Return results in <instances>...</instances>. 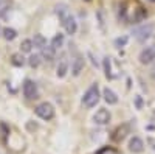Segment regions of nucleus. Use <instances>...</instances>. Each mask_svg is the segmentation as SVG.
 <instances>
[{
    "label": "nucleus",
    "instance_id": "nucleus-1",
    "mask_svg": "<svg viewBox=\"0 0 155 154\" xmlns=\"http://www.w3.org/2000/svg\"><path fill=\"white\" fill-rule=\"evenodd\" d=\"M56 14L59 16V19L62 22V27L67 31V34H74L76 30H78V23H76L74 17L68 12L67 6L65 5H58L56 6Z\"/></svg>",
    "mask_w": 155,
    "mask_h": 154
},
{
    "label": "nucleus",
    "instance_id": "nucleus-2",
    "mask_svg": "<svg viewBox=\"0 0 155 154\" xmlns=\"http://www.w3.org/2000/svg\"><path fill=\"white\" fill-rule=\"evenodd\" d=\"M99 97H101V95H99V87H98L96 83H93L92 86L87 89V92H85L84 97H82V106L87 108V109L96 106V103L99 101Z\"/></svg>",
    "mask_w": 155,
    "mask_h": 154
},
{
    "label": "nucleus",
    "instance_id": "nucleus-3",
    "mask_svg": "<svg viewBox=\"0 0 155 154\" xmlns=\"http://www.w3.org/2000/svg\"><path fill=\"white\" fill-rule=\"evenodd\" d=\"M34 112H36L37 117H41L42 120H47V121L54 117V108H53V104H50V103H47V101L37 104Z\"/></svg>",
    "mask_w": 155,
    "mask_h": 154
},
{
    "label": "nucleus",
    "instance_id": "nucleus-4",
    "mask_svg": "<svg viewBox=\"0 0 155 154\" xmlns=\"http://www.w3.org/2000/svg\"><path fill=\"white\" fill-rule=\"evenodd\" d=\"M22 91H23V95H25V98H27V100H36V98H39L37 84L33 80H25Z\"/></svg>",
    "mask_w": 155,
    "mask_h": 154
},
{
    "label": "nucleus",
    "instance_id": "nucleus-5",
    "mask_svg": "<svg viewBox=\"0 0 155 154\" xmlns=\"http://www.w3.org/2000/svg\"><path fill=\"white\" fill-rule=\"evenodd\" d=\"M130 134V125L129 123H123L120 125L112 134V140L113 142H123V140Z\"/></svg>",
    "mask_w": 155,
    "mask_h": 154
},
{
    "label": "nucleus",
    "instance_id": "nucleus-6",
    "mask_svg": "<svg viewBox=\"0 0 155 154\" xmlns=\"http://www.w3.org/2000/svg\"><path fill=\"white\" fill-rule=\"evenodd\" d=\"M138 59H140L141 64H150L155 59V44L147 45V47H144L143 50H141Z\"/></svg>",
    "mask_w": 155,
    "mask_h": 154
},
{
    "label": "nucleus",
    "instance_id": "nucleus-7",
    "mask_svg": "<svg viewBox=\"0 0 155 154\" xmlns=\"http://www.w3.org/2000/svg\"><path fill=\"white\" fill-rule=\"evenodd\" d=\"M110 118H112V115H110V112H109L106 108L98 109V111H96V114L93 115V121H95L96 125H101V126L107 125V123L110 121Z\"/></svg>",
    "mask_w": 155,
    "mask_h": 154
},
{
    "label": "nucleus",
    "instance_id": "nucleus-8",
    "mask_svg": "<svg viewBox=\"0 0 155 154\" xmlns=\"http://www.w3.org/2000/svg\"><path fill=\"white\" fill-rule=\"evenodd\" d=\"M129 151L134 152V154H140L144 151V142L141 140L140 137H132L130 142H129Z\"/></svg>",
    "mask_w": 155,
    "mask_h": 154
},
{
    "label": "nucleus",
    "instance_id": "nucleus-9",
    "mask_svg": "<svg viewBox=\"0 0 155 154\" xmlns=\"http://www.w3.org/2000/svg\"><path fill=\"white\" fill-rule=\"evenodd\" d=\"M84 66H85V59L81 55H78L73 59V64H71V73H73V76H79L81 72L84 70Z\"/></svg>",
    "mask_w": 155,
    "mask_h": 154
},
{
    "label": "nucleus",
    "instance_id": "nucleus-10",
    "mask_svg": "<svg viewBox=\"0 0 155 154\" xmlns=\"http://www.w3.org/2000/svg\"><path fill=\"white\" fill-rule=\"evenodd\" d=\"M152 30H153L152 25H143V27L137 28V30L134 31V34L137 36L138 41H144V39H147V37L152 34Z\"/></svg>",
    "mask_w": 155,
    "mask_h": 154
},
{
    "label": "nucleus",
    "instance_id": "nucleus-11",
    "mask_svg": "<svg viewBox=\"0 0 155 154\" xmlns=\"http://www.w3.org/2000/svg\"><path fill=\"white\" fill-rule=\"evenodd\" d=\"M67 72H68V59H67L65 55H64V56H61V59L58 62V69H56L58 78H64V76L67 75Z\"/></svg>",
    "mask_w": 155,
    "mask_h": 154
},
{
    "label": "nucleus",
    "instance_id": "nucleus-12",
    "mask_svg": "<svg viewBox=\"0 0 155 154\" xmlns=\"http://www.w3.org/2000/svg\"><path fill=\"white\" fill-rule=\"evenodd\" d=\"M102 97H104L107 104H116V103H118V95L109 87H106L104 91H102Z\"/></svg>",
    "mask_w": 155,
    "mask_h": 154
},
{
    "label": "nucleus",
    "instance_id": "nucleus-13",
    "mask_svg": "<svg viewBox=\"0 0 155 154\" xmlns=\"http://www.w3.org/2000/svg\"><path fill=\"white\" fill-rule=\"evenodd\" d=\"M54 56H56V50L53 48V47H45L44 50H42V55H41V58H44L45 61H48V62H51L54 59Z\"/></svg>",
    "mask_w": 155,
    "mask_h": 154
},
{
    "label": "nucleus",
    "instance_id": "nucleus-14",
    "mask_svg": "<svg viewBox=\"0 0 155 154\" xmlns=\"http://www.w3.org/2000/svg\"><path fill=\"white\" fill-rule=\"evenodd\" d=\"M31 41H33V47H36V48L44 50L47 47V39H45L42 34H34V37H33Z\"/></svg>",
    "mask_w": 155,
    "mask_h": 154
},
{
    "label": "nucleus",
    "instance_id": "nucleus-15",
    "mask_svg": "<svg viewBox=\"0 0 155 154\" xmlns=\"http://www.w3.org/2000/svg\"><path fill=\"white\" fill-rule=\"evenodd\" d=\"M2 34H3V37H5L6 41H14L16 37H17V31L14 28H9V27L3 28L2 30Z\"/></svg>",
    "mask_w": 155,
    "mask_h": 154
},
{
    "label": "nucleus",
    "instance_id": "nucleus-16",
    "mask_svg": "<svg viewBox=\"0 0 155 154\" xmlns=\"http://www.w3.org/2000/svg\"><path fill=\"white\" fill-rule=\"evenodd\" d=\"M11 64L12 66H16V67H22L23 64H25V58L22 56V53H14L11 56Z\"/></svg>",
    "mask_w": 155,
    "mask_h": 154
},
{
    "label": "nucleus",
    "instance_id": "nucleus-17",
    "mask_svg": "<svg viewBox=\"0 0 155 154\" xmlns=\"http://www.w3.org/2000/svg\"><path fill=\"white\" fill-rule=\"evenodd\" d=\"M62 45H64V34L59 33V34H56L53 39H51V47H53L54 50H58V48H61Z\"/></svg>",
    "mask_w": 155,
    "mask_h": 154
},
{
    "label": "nucleus",
    "instance_id": "nucleus-18",
    "mask_svg": "<svg viewBox=\"0 0 155 154\" xmlns=\"http://www.w3.org/2000/svg\"><path fill=\"white\" fill-rule=\"evenodd\" d=\"M31 50H33V41L31 39L22 41V44H20V51L22 53H30Z\"/></svg>",
    "mask_w": 155,
    "mask_h": 154
},
{
    "label": "nucleus",
    "instance_id": "nucleus-19",
    "mask_svg": "<svg viewBox=\"0 0 155 154\" xmlns=\"http://www.w3.org/2000/svg\"><path fill=\"white\" fill-rule=\"evenodd\" d=\"M95 154H120V152H118V149L113 148V146H102Z\"/></svg>",
    "mask_w": 155,
    "mask_h": 154
},
{
    "label": "nucleus",
    "instance_id": "nucleus-20",
    "mask_svg": "<svg viewBox=\"0 0 155 154\" xmlns=\"http://www.w3.org/2000/svg\"><path fill=\"white\" fill-rule=\"evenodd\" d=\"M28 64H30L33 69L39 67V64H41V56H39V55H31V56L28 58Z\"/></svg>",
    "mask_w": 155,
    "mask_h": 154
},
{
    "label": "nucleus",
    "instance_id": "nucleus-21",
    "mask_svg": "<svg viewBox=\"0 0 155 154\" xmlns=\"http://www.w3.org/2000/svg\"><path fill=\"white\" fill-rule=\"evenodd\" d=\"M104 70H106V78H112V72H110V58H104Z\"/></svg>",
    "mask_w": 155,
    "mask_h": 154
},
{
    "label": "nucleus",
    "instance_id": "nucleus-22",
    "mask_svg": "<svg viewBox=\"0 0 155 154\" xmlns=\"http://www.w3.org/2000/svg\"><path fill=\"white\" fill-rule=\"evenodd\" d=\"M127 41H129V37H127V36L118 37V39H115V47H118V48H121V47H124V45L127 44Z\"/></svg>",
    "mask_w": 155,
    "mask_h": 154
},
{
    "label": "nucleus",
    "instance_id": "nucleus-23",
    "mask_svg": "<svg viewBox=\"0 0 155 154\" xmlns=\"http://www.w3.org/2000/svg\"><path fill=\"white\" fill-rule=\"evenodd\" d=\"M137 106H138V108H141V98H140V97L137 98Z\"/></svg>",
    "mask_w": 155,
    "mask_h": 154
},
{
    "label": "nucleus",
    "instance_id": "nucleus-24",
    "mask_svg": "<svg viewBox=\"0 0 155 154\" xmlns=\"http://www.w3.org/2000/svg\"><path fill=\"white\" fill-rule=\"evenodd\" d=\"M152 118L155 120V111H153V114H152Z\"/></svg>",
    "mask_w": 155,
    "mask_h": 154
},
{
    "label": "nucleus",
    "instance_id": "nucleus-25",
    "mask_svg": "<svg viewBox=\"0 0 155 154\" xmlns=\"http://www.w3.org/2000/svg\"><path fill=\"white\" fill-rule=\"evenodd\" d=\"M149 2H153V3H155V0H149Z\"/></svg>",
    "mask_w": 155,
    "mask_h": 154
},
{
    "label": "nucleus",
    "instance_id": "nucleus-26",
    "mask_svg": "<svg viewBox=\"0 0 155 154\" xmlns=\"http://www.w3.org/2000/svg\"><path fill=\"white\" fill-rule=\"evenodd\" d=\"M0 33H2V30H0Z\"/></svg>",
    "mask_w": 155,
    "mask_h": 154
}]
</instances>
